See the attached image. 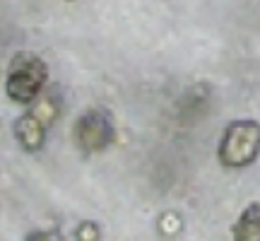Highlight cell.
<instances>
[{
  "instance_id": "cell-1",
  "label": "cell",
  "mask_w": 260,
  "mask_h": 241,
  "mask_svg": "<svg viewBox=\"0 0 260 241\" xmlns=\"http://www.w3.org/2000/svg\"><path fill=\"white\" fill-rule=\"evenodd\" d=\"M260 152V126L255 120H234L219 142V162L229 169L248 167Z\"/></svg>"
},
{
  "instance_id": "cell-2",
  "label": "cell",
  "mask_w": 260,
  "mask_h": 241,
  "mask_svg": "<svg viewBox=\"0 0 260 241\" xmlns=\"http://www.w3.org/2000/svg\"><path fill=\"white\" fill-rule=\"evenodd\" d=\"M44 84H46V65L39 58H19L5 80V89L15 102L29 104L39 97Z\"/></svg>"
},
{
  "instance_id": "cell-3",
  "label": "cell",
  "mask_w": 260,
  "mask_h": 241,
  "mask_svg": "<svg viewBox=\"0 0 260 241\" xmlns=\"http://www.w3.org/2000/svg\"><path fill=\"white\" fill-rule=\"evenodd\" d=\"M53 118H56V104L51 99H41L15 123V135L27 149H39L46 140V130Z\"/></svg>"
},
{
  "instance_id": "cell-4",
  "label": "cell",
  "mask_w": 260,
  "mask_h": 241,
  "mask_svg": "<svg viewBox=\"0 0 260 241\" xmlns=\"http://www.w3.org/2000/svg\"><path fill=\"white\" fill-rule=\"evenodd\" d=\"M113 140V126L102 111H89L77 123V142L82 149L96 152L109 147Z\"/></svg>"
},
{
  "instance_id": "cell-5",
  "label": "cell",
  "mask_w": 260,
  "mask_h": 241,
  "mask_svg": "<svg viewBox=\"0 0 260 241\" xmlns=\"http://www.w3.org/2000/svg\"><path fill=\"white\" fill-rule=\"evenodd\" d=\"M234 241H260V203H251L236 220Z\"/></svg>"
},
{
  "instance_id": "cell-6",
  "label": "cell",
  "mask_w": 260,
  "mask_h": 241,
  "mask_svg": "<svg viewBox=\"0 0 260 241\" xmlns=\"http://www.w3.org/2000/svg\"><path fill=\"white\" fill-rule=\"evenodd\" d=\"M77 236H80V241H96L99 232H96V227H94L92 222H87V224L82 227V229L77 232Z\"/></svg>"
},
{
  "instance_id": "cell-7",
  "label": "cell",
  "mask_w": 260,
  "mask_h": 241,
  "mask_svg": "<svg viewBox=\"0 0 260 241\" xmlns=\"http://www.w3.org/2000/svg\"><path fill=\"white\" fill-rule=\"evenodd\" d=\"M29 241H51L48 236H44V234H37V236H31Z\"/></svg>"
}]
</instances>
